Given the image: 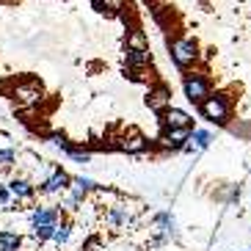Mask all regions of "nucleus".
<instances>
[{"label":"nucleus","mask_w":251,"mask_h":251,"mask_svg":"<svg viewBox=\"0 0 251 251\" xmlns=\"http://www.w3.org/2000/svg\"><path fill=\"white\" fill-rule=\"evenodd\" d=\"M67 188H72V177H69L67 171H55L50 179H45V182L39 185V193H58V191H67Z\"/></svg>","instance_id":"39448f33"},{"label":"nucleus","mask_w":251,"mask_h":251,"mask_svg":"<svg viewBox=\"0 0 251 251\" xmlns=\"http://www.w3.org/2000/svg\"><path fill=\"white\" fill-rule=\"evenodd\" d=\"M55 226H58V224H42V226H33V240H39V246L45 243V240H52Z\"/></svg>","instance_id":"dca6fc26"},{"label":"nucleus","mask_w":251,"mask_h":251,"mask_svg":"<svg viewBox=\"0 0 251 251\" xmlns=\"http://www.w3.org/2000/svg\"><path fill=\"white\" fill-rule=\"evenodd\" d=\"M185 94L191 102H204L207 97H210V86L201 75H185Z\"/></svg>","instance_id":"7ed1b4c3"},{"label":"nucleus","mask_w":251,"mask_h":251,"mask_svg":"<svg viewBox=\"0 0 251 251\" xmlns=\"http://www.w3.org/2000/svg\"><path fill=\"white\" fill-rule=\"evenodd\" d=\"M14 100H20L23 105H39V83L30 80V83H23V86H17L14 89Z\"/></svg>","instance_id":"0eeeda50"},{"label":"nucleus","mask_w":251,"mask_h":251,"mask_svg":"<svg viewBox=\"0 0 251 251\" xmlns=\"http://www.w3.org/2000/svg\"><path fill=\"white\" fill-rule=\"evenodd\" d=\"M201 108V116L210 119V122H215V125H226L229 119V105L224 97H207L204 102H199Z\"/></svg>","instance_id":"f03ea898"},{"label":"nucleus","mask_w":251,"mask_h":251,"mask_svg":"<svg viewBox=\"0 0 251 251\" xmlns=\"http://www.w3.org/2000/svg\"><path fill=\"white\" fill-rule=\"evenodd\" d=\"M147 105H149V111H155V113L169 111V105H171L169 86H155V89L149 91V97H147Z\"/></svg>","instance_id":"20e7f679"},{"label":"nucleus","mask_w":251,"mask_h":251,"mask_svg":"<svg viewBox=\"0 0 251 251\" xmlns=\"http://www.w3.org/2000/svg\"><path fill=\"white\" fill-rule=\"evenodd\" d=\"M69 237H72V226H69V224H61V226H55V235H52V240H55L58 246L69 243Z\"/></svg>","instance_id":"a211bd4d"},{"label":"nucleus","mask_w":251,"mask_h":251,"mask_svg":"<svg viewBox=\"0 0 251 251\" xmlns=\"http://www.w3.org/2000/svg\"><path fill=\"white\" fill-rule=\"evenodd\" d=\"M188 138H191V130H185V127H166L160 141L166 144V147H171V149H182Z\"/></svg>","instance_id":"423d86ee"},{"label":"nucleus","mask_w":251,"mask_h":251,"mask_svg":"<svg viewBox=\"0 0 251 251\" xmlns=\"http://www.w3.org/2000/svg\"><path fill=\"white\" fill-rule=\"evenodd\" d=\"M105 221L111 224V226H125V224L133 221V210H127V207H111L108 215H105Z\"/></svg>","instance_id":"9d476101"},{"label":"nucleus","mask_w":251,"mask_h":251,"mask_svg":"<svg viewBox=\"0 0 251 251\" xmlns=\"http://www.w3.org/2000/svg\"><path fill=\"white\" fill-rule=\"evenodd\" d=\"M11 196H14V193L8 191V185H0V204H3V207H8V201H11Z\"/></svg>","instance_id":"412c9836"},{"label":"nucleus","mask_w":251,"mask_h":251,"mask_svg":"<svg viewBox=\"0 0 251 251\" xmlns=\"http://www.w3.org/2000/svg\"><path fill=\"white\" fill-rule=\"evenodd\" d=\"M127 47H130V50H147V33H144V30H133V33L127 36Z\"/></svg>","instance_id":"f3484780"},{"label":"nucleus","mask_w":251,"mask_h":251,"mask_svg":"<svg viewBox=\"0 0 251 251\" xmlns=\"http://www.w3.org/2000/svg\"><path fill=\"white\" fill-rule=\"evenodd\" d=\"M102 6H108L111 11H119V8L125 6V0H102Z\"/></svg>","instance_id":"4be33fe9"},{"label":"nucleus","mask_w":251,"mask_h":251,"mask_svg":"<svg viewBox=\"0 0 251 251\" xmlns=\"http://www.w3.org/2000/svg\"><path fill=\"white\" fill-rule=\"evenodd\" d=\"M166 127H185V130H193V116L179 111V108H171V111H166Z\"/></svg>","instance_id":"1a4fd4ad"},{"label":"nucleus","mask_w":251,"mask_h":251,"mask_svg":"<svg viewBox=\"0 0 251 251\" xmlns=\"http://www.w3.org/2000/svg\"><path fill=\"white\" fill-rule=\"evenodd\" d=\"M147 138H141V135H133V138H127L125 144H122V149L125 152H130V155H141V152H147Z\"/></svg>","instance_id":"2eb2a0df"},{"label":"nucleus","mask_w":251,"mask_h":251,"mask_svg":"<svg viewBox=\"0 0 251 251\" xmlns=\"http://www.w3.org/2000/svg\"><path fill=\"white\" fill-rule=\"evenodd\" d=\"M8 191L14 193L17 199H30V196H33V188H30L28 182H25V179H11V182H8Z\"/></svg>","instance_id":"ddd939ff"},{"label":"nucleus","mask_w":251,"mask_h":251,"mask_svg":"<svg viewBox=\"0 0 251 251\" xmlns=\"http://www.w3.org/2000/svg\"><path fill=\"white\" fill-rule=\"evenodd\" d=\"M94 188H97V182H94V179H89V177H75L72 179V193H75V196H80V199L89 191H94Z\"/></svg>","instance_id":"4468645a"},{"label":"nucleus","mask_w":251,"mask_h":251,"mask_svg":"<svg viewBox=\"0 0 251 251\" xmlns=\"http://www.w3.org/2000/svg\"><path fill=\"white\" fill-rule=\"evenodd\" d=\"M169 50H171V58H174V64L179 69H188L196 64V47H193L191 39H174L169 45Z\"/></svg>","instance_id":"f257e3e1"},{"label":"nucleus","mask_w":251,"mask_h":251,"mask_svg":"<svg viewBox=\"0 0 251 251\" xmlns=\"http://www.w3.org/2000/svg\"><path fill=\"white\" fill-rule=\"evenodd\" d=\"M182 152H185V155H193V152H199V147L191 141V144H185V147H182Z\"/></svg>","instance_id":"5701e85b"},{"label":"nucleus","mask_w":251,"mask_h":251,"mask_svg":"<svg viewBox=\"0 0 251 251\" xmlns=\"http://www.w3.org/2000/svg\"><path fill=\"white\" fill-rule=\"evenodd\" d=\"M191 141H193V144H196L199 149H207V147H210V141H213V135L207 133V130H193Z\"/></svg>","instance_id":"6ab92c4d"},{"label":"nucleus","mask_w":251,"mask_h":251,"mask_svg":"<svg viewBox=\"0 0 251 251\" xmlns=\"http://www.w3.org/2000/svg\"><path fill=\"white\" fill-rule=\"evenodd\" d=\"M23 249V237L17 232H0V251H20Z\"/></svg>","instance_id":"f8f14e48"},{"label":"nucleus","mask_w":251,"mask_h":251,"mask_svg":"<svg viewBox=\"0 0 251 251\" xmlns=\"http://www.w3.org/2000/svg\"><path fill=\"white\" fill-rule=\"evenodd\" d=\"M14 160H17L14 149H0V166H11Z\"/></svg>","instance_id":"aec40b11"},{"label":"nucleus","mask_w":251,"mask_h":251,"mask_svg":"<svg viewBox=\"0 0 251 251\" xmlns=\"http://www.w3.org/2000/svg\"><path fill=\"white\" fill-rule=\"evenodd\" d=\"M149 61H152L149 50H130V47H127L125 64H127V69H130V72H141L144 67H149Z\"/></svg>","instance_id":"6e6552de"},{"label":"nucleus","mask_w":251,"mask_h":251,"mask_svg":"<svg viewBox=\"0 0 251 251\" xmlns=\"http://www.w3.org/2000/svg\"><path fill=\"white\" fill-rule=\"evenodd\" d=\"M61 210H50V207H36L33 213H30V224L33 226H42V224H55Z\"/></svg>","instance_id":"9b49d317"}]
</instances>
